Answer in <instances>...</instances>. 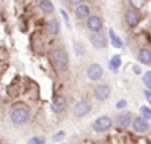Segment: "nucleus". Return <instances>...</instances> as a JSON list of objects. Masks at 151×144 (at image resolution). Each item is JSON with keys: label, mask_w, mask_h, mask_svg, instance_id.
Instances as JSON below:
<instances>
[{"label": "nucleus", "mask_w": 151, "mask_h": 144, "mask_svg": "<svg viewBox=\"0 0 151 144\" xmlns=\"http://www.w3.org/2000/svg\"><path fill=\"white\" fill-rule=\"evenodd\" d=\"M51 63L58 72H64L68 68V55L64 49L56 48L51 52Z\"/></svg>", "instance_id": "f257e3e1"}, {"label": "nucleus", "mask_w": 151, "mask_h": 144, "mask_svg": "<svg viewBox=\"0 0 151 144\" xmlns=\"http://www.w3.org/2000/svg\"><path fill=\"white\" fill-rule=\"evenodd\" d=\"M9 119L16 125L24 124L29 119V108L26 107V105H16L9 111Z\"/></svg>", "instance_id": "f03ea898"}, {"label": "nucleus", "mask_w": 151, "mask_h": 144, "mask_svg": "<svg viewBox=\"0 0 151 144\" xmlns=\"http://www.w3.org/2000/svg\"><path fill=\"white\" fill-rule=\"evenodd\" d=\"M111 125H112L111 117H109V116H100V117H98L94 122L92 128L96 132H106V131H109L111 128Z\"/></svg>", "instance_id": "7ed1b4c3"}, {"label": "nucleus", "mask_w": 151, "mask_h": 144, "mask_svg": "<svg viewBox=\"0 0 151 144\" xmlns=\"http://www.w3.org/2000/svg\"><path fill=\"white\" fill-rule=\"evenodd\" d=\"M90 111H91V103L87 102V100H80L74 107V116H76V117H83V116H86L87 113H90Z\"/></svg>", "instance_id": "20e7f679"}, {"label": "nucleus", "mask_w": 151, "mask_h": 144, "mask_svg": "<svg viewBox=\"0 0 151 144\" xmlns=\"http://www.w3.org/2000/svg\"><path fill=\"white\" fill-rule=\"evenodd\" d=\"M87 27H88V29L91 32H94V34H100V31H102V28H103L102 17L96 16V15L90 16L88 20H87Z\"/></svg>", "instance_id": "39448f33"}, {"label": "nucleus", "mask_w": 151, "mask_h": 144, "mask_svg": "<svg viewBox=\"0 0 151 144\" xmlns=\"http://www.w3.org/2000/svg\"><path fill=\"white\" fill-rule=\"evenodd\" d=\"M94 95L99 102H104V100H107L110 97V95H111V88L106 84H99V85H96V88L94 90Z\"/></svg>", "instance_id": "423d86ee"}, {"label": "nucleus", "mask_w": 151, "mask_h": 144, "mask_svg": "<svg viewBox=\"0 0 151 144\" xmlns=\"http://www.w3.org/2000/svg\"><path fill=\"white\" fill-rule=\"evenodd\" d=\"M87 76L91 80H99L103 76L102 65L96 64V63H92L91 65H88V68H87Z\"/></svg>", "instance_id": "0eeeda50"}, {"label": "nucleus", "mask_w": 151, "mask_h": 144, "mask_svg": "<svg viewBox=\"0 0 151 144\" xmlns=\"http://www.w3.org/2000/svg\"><path fill=\"white\" fill-rule=\"evenodd\" d=\"M132 128H134L135 132H139V133H143L146 132V131H148V128H150V124H148V122L146 120V119H143L142 116H138V117H135L134 120H132Z\"/></svg>", "instance_id": "6e6552de"}, {"label": "nucleus", "mask_w": 151, "mask_h": 144, "mask_svg": "<svg viewBox=\"0 0 151 144\" xmlns=\"http://www.w3.org/2000/svg\"><path fill=\"white\" fill-rule=\"evenodd\" d=\"M66 107H67V99L63 95L56 96L51 104V108L55 113H62L63 111L66 110Z\"/></svg>", "instance_id": "1a4fd4ad"}, {"label": "nucleus", "mask_w": 151, "mask_h": 144, "mask_svg": "<svg viewBox=\"0 0 151 144\" xmlns=\"http://www.w3.org/2000/svg\"><path fill=\"white\" fill-rule=\"evenodd\" d=\"M90 40H91L92 47L96 48V49H102V48H104L107 45V39H106V36L103 34H94L90 37Z\"/></svg>", "instance_id": "9d476101"}, {"label": "nucleus", "mask_w": 151, "mask_h": 144, "mask_svg": "<svg viewBox=\"0 0 151 144\" xmlns=\"http://www.w3.org/2000/svg\"><path fill=\"white\" fill-rule=\"evenodd\" d=\"M130 124H132L131 122V113L130 112H122L118 115L116 117V125L119 128H127Z\"/></svg>", "instance_id": "9b49d317"}, {"label": "nucleus", "mask_w": 151, "mask_h": 144, "mask_svg": "<svg viewBox=\"0 0 151 144\" xmlns=\"http://www.w3.org/2000/svg\"><path fill=\"white\" fill-rule=\"evenodd\" d=\"M139 20H140V17H139V14H138L137 11H134V9H128V11L126 12V21H127V24L130 27L138 26Z\"/></svg>", "instance_id": "f8f14e48"}, {"label": "nucleus", "mask_w": 151, "mask_h": 144, "mask_svg": "<svg viewBox=\"0 0 151 144\" xmlns=\"http://www.w3.org/2000/svg\"><path fill=\"white\" fill-rule=\"evenodd\" d=\"M75 16L79 20H83V19H86V17H88L90 16V7L87 6V4L80 3L79 6L75 8Z\"/></svg>", "instance_id": "ddd939ff"}, {"label": "nucleus", "mask_w": 151, "mask_h": 144, "mask_svg": "<svg viewBox=\"0 0 151 144\" xmlns=\"http://www.w3.org/2000/svg\"><path fill=\"white\" fill-rule=\"evenodd\" d=\"M139 62L142 63V64H146V65L151 64V49H148V48H143V49H140Z\"/></svg>", "instance_id": "4468645a"}, {"label": "nucleus", "mask_w": 151, "mask_h": 144, "mask_svg": "<svg viewBox=\"0 0 151 144\" xmlns=\"http://www.w3.org/2000/svg\"><path fill=\"white\" fill-rule=\"evenodd\" d=\"M47 31L50 32L51 35H56L59 32V28H60V24L56 19H51L47 21V26H46Z\"/></svg>", "instance_id": "2eb2a0df"}, {"label": "nucleus", "mask_w": 151, "mask_h": 144, "mask_svg": "<svg viewBox=\"0 0 151 144\" xmlns=\"http://www.w3.org/2000/svg\"><path fill=\"white\" fill-rule=\"evenodd\" d=\"M39 8L44 14H52L54 12V4L48 0H42V1H39Z\"/></svg>", "instance_id": "dca6fc26"}, {"label": "nucleus", "mask_w": 151, "mask_h": 144, "mask_svg": "<svg viewBox=\"0 0 151 144\" xmlns=\"http://www.w3.org/2000/svg\"><path fill=\"white\" fill-rule=\"evenodd\" d=\"M109 34H110V39H111V44L114 45L115 48H120V47H122V45H123V44H122V40L119 39V36H118V35H115L114 29L110 28Z\"/></svg>", "instance_id": "f3484780"}, {"label": "nucleus", "mask_w": 151, "mask_h": 144, "mask_svg": "<svg viewBox=\"0 0 151 144\" xmlns=\"http://www.w3.org/2000/svg\"><path fill=\"white\" fill-rule=\"evenodd\" d=\"M120 65H122V59H120V56H118V55L112 56L111 62H110V68H111L114 72H116L120 68Z\"/></svg>", "instance_id": "a211bd4d"}, {"label": "nucleus", "mask_w": 151, "mask_h": 144, "mask_svg": "<svg viewBox=\"0 0 151 144\" xmlns=\"http://www.w3.org/2000/svg\"><path fill=\"white\" fill-rule=\"evenodd\" d=\"M139 111H140V113H142V117L143 119H146V120L151 119V110L148 107H146V105H142Z\"/></svg>", "instance_id": "6ab92c4d"}, {"label": "nucleus", "mask_w": 151, "mask_h": 144, "mask_svg": "<svg viewBox=\"0 0 151 144\" xmlns=\"http://www.w3.org/2000/svg\"><path fill=\"white\" fill-rule=\"evenodd\" d=\"M46 143V139L43 136H34L28 140V144H44Z\"/></svg>", "instance_id": "aec40b11"}, {"label": "nucleus", "mask_w": 151, "mask_h": 144, "mask_svg": "<svg viewBox=\"0 0 151 144\" xmlns=\"http://www.w3.org/2000/svg\"><path fill=\"white\" fill-rule=\"evenodd\" d=\"M143 83H145L146 87L151 90V72H147V74L143 76Z\"/></svg>", "instance_id": "412c9836"}, {"label": "nucleus", "mask_w": 151, "mask_h": 144, "mask_svg": "<svg viewBox=\"0 0 151 144\" xmlns=\"http://www.w3.org/2000/svg\"><path fill=\"white\" fill-rule=\"evenodd\" d=\"M64 135H66V132H64V131H59L56 135L52 136V140H54V141H60L63 138H64Z\"/></svg>", "instance_id": "4be33fe9"}, {"label": "nucleus", "mask_w": 151, "mask_h": 144, "mask_svg": "<svg viewBox=\"0 0 151 144\" xmlns=\"http://www.w3.org/2000/svg\"><path fill=\"white\" fill-rule=\"evenodd\" d=\"M131 4L132 6H137V8H140L142 6H145L146 4V0H139V1H138V0H132Z\"/></svg>", "instance_id": "5701e85b"}, {"label": "nucleus", "mask_w": 151, "mask_h": 144, "mask_svg": "<svg viewBox=\"0 0 151 144\" xmlns=\"http://www.w3.org/2000/svg\"><path fill=\"white\" fill-rule=\"evenodd\" d=\"M126 104H127V103H126V100H119V102L116 103V108H124Z\"/></svg>", "instance_id": "b1692460"}, {"label": "nucleus", "mask_w": 151, "mask_h": 144, "mask_svg": "<svg viewBox=\"0 0 151 144\" xmlns=\"http://www.w3.org/2000/svg\"><path fill=\"white\" fill-rule=\"evenodd\" d=\"M145 96H146V99H147V102L151 104V92H150V91H146V92H145Z\"/></svg>", "instance_id": "393cba45"}, {"label": "nucleus", "mask_w": 151, "mask_h": 144, "mask_svg": "<svg viewBox=\"0 0 151 144\" xmlns=\"http://www.w3.org/2000/svg\"><path fill=\"white\" fill-rule=\"evenodd\" d=\"M134 69H135V74H140V68H138V67H134Z\"/></svg>", "instance_id": "a878e982"}, {"label": "nucleus", "mask_w": 151, "mask_h": 144, "mask_svg": "<svg viewBox=\"0 0 151 144\" xmlns=\"http://www.w3.org/2000/svg\"><path fill=\"white\" fill-rule=\"evenodd\" d=\"M0 144H1V143H0Z\"/></svg>", "instance_id": "bb28decb"}]
</instances>
